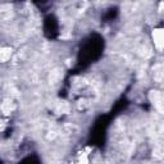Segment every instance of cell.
Returning <instances> with one entry per match:
<instances>
[{
  "label": "cell",
  "mask_w": 164,
  "mask_h": 164,
  "mask_svg": "<svg viewBox=\"0 0 164 164\" xmlns=\"http://www.w3.org/2000/svg\"><path fill=\"white\" fill-rule=\"evenodd\" d=\"M10 54H12L10 48H2V50H0V60L3 63L7 62L10 58Z\"/></svg>",
  "instance_id": "obj_2"
},
{
  "label": "cell",
  "mask_w": 164,
  "mask_h": 164,
  "mask_svg": "<svg viewBox=\"0 0 164 164\" xmlns=\"http://www.w3.org/2000/svg\"><path fill=\"white\" fill-rule=\"evenodd\" d=\"M154 45L158 50L164 49V28H155L151 33Z\"/></svg>",
  "instance_id": "obj_1"
},
{
  "label": "cell",
  "mask_w": 164,
  "mask_h": 164,
  "mask_svg": "<svg viewBox=\"0 0 164 164\" xmlns=\"http://www.w3.org/2000/svg\"><path fill=\"white\" fill-rule=\"evenodd\" d=\"M78 164H87V158H86V155H84V158H81V159H79Z\"/></svg>",
  "instance_id": "obj_3"
}]
</instances>
